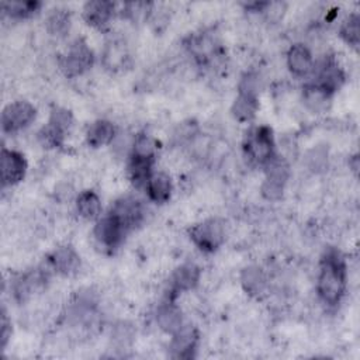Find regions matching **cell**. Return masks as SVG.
<instances>
[{
    "label": "cell",
    "mask_w": 360,
    "mask_h": 360,
    "mask_svg": "<svg viewBox=\"0 0 360 360\" xmlns=\"http://www.w3.org/2000/svg\"><path fill=\"white\" fill-rule=\"evenodd\" d=\"M70 24H72L70 13L65 7L52 8L45 18L46 31L56 38H63L69 32Z\"/></svg>",
    "instance_id": "484cf974"
},
{
    "label": "cell",
    "mask_w": 360,
    "mask_h": 360,
    "mask_svg": "<svg viewBox=\"0 0 360 360\" xmlns=\"http://www.w3.org/2000/svg\"><path fill=\"white\" fill-rule=\"evenodd\" d=\"M340 38L350 46L357 48L360 42V17L356 13H352L347 18L343 20L339 28Z\"/></svg>",
    "instance_id": "83f0119b"
},
{
    "label": "cell",
    "mask_w": 360,
    "mask_h": 360,
    "mask_svg": "<svg viewBox=\"0 0 360 360\" xmlns=\"http://www.w3.org/2000/svg\"><path fill=\"white\" fill-rule=\"evenodd\" d=\"M302 100H304V104L307 105L308 110H311L312 112H323L326 111L328 105H329V100H330V96L326 94L325 91H322L321 89H318L316 86L314 84H308L305 89H304V93H302Z\"/></svg>",
    "instance_id": "4316f807"
},
{
    "label": "cell",
    "mask_w": 360,
    "mask_h": 360,
    "mask_svg": "<svg viewBox=\"0 0 360 360\" xmlns=\"http://www.w3.org/2000/svg\"><path fill=\"white\" fill-rule=\"evenodd\" d=\"M201 277V270L197 264L194 263H184L181 266H179L172 277H170V283H169V300H174L180 292L184 291H190L193 290Z\"/></svg>",
    "instance_id": "8fae6325"
},
{
    "label": "cell",
    "mask_w": 360,
    "mask_h": 360,
    "mask_svg": "<svg viewBox=\"0 0 360 360\" xmlns=\"http://www.w3.org/2000/svg\"><path fill=\"white\" fill-rule=\"evenodd\" d=\"M153 11V4L146 1H131L124 3L121 14L131 20L132 22H143L150 18V14Z\"/></svg>",
    "instance_id": "f1b7e54d"
},
{
    "label": "cell",
    "mask_w": 360,
    "mask_h": 360,
    "mask_svg": "<svg viewBox=\"0 0 360 360\" xmlns=\"http://www.w3.org/2000/svg\"><path fill=\"white\" fill-rule=\"evenodd\" d=\"M346 263L339 252L330 249L321 259L316 278V292L323 304L333 307L342 301L346 292Z\"/></svg>",
    "instance_id": "6da1fadb"
},
{
    "label": "cell",
    "mask_w": 360,
    "mask_h": 360,
    "mask_svg": "<svg viewBox=\"0 0 360 360\" xmlns=\"http://www.w3.org/2000/svg\"><path fill=\"white\" fill-rule=\"evenodd\" d=\"M115 136V127L108 120H96L86 129V142L91 148H100L112 143Z\"/></svg>",
    "instance_id": "44dd1931"
},
{
    "label": "cell",
    "mask_w": 360,
    "mask_h": 360,
    "mask_svg": "<svg viewBox=\"0 0 360 360\" xmlns=\"http://www.w3.org/2000/svg\"><path fill=\"white\" fill-rule=\"evenodd\" d=\"M37 115L35 107L25 100L7 104L1 112V129L4 134H15L27 128Z\"/></svg>",
    "instance_id": "8992f818"
},
{
    "label": "cell",
    "mask_w": 360,
    "mask_h": 360,
    "mask_svg": "<svg viewBox=\"0 0 360 360\" xmlns=\"http://www.w3.org/2000/svg\"><path fill=\"white\" fill-rule=\"evenodd\" d=\"M186 48L198 65H208L219 56V46L215 37L210 32L193 34L186 41Z\"/></svg>",
    "instance_id": "30bf717a"
},
{
    "label": "cell",
    "mask_w": 360,
    "mask_h": 360,
    "mask_svg": "<svg viewBox=\"0 0 360 360\" xmlns=\"http://www.w3.org/2000/svg\"><path fill=\"white\" fill-rule=\"evenodd\" d=\"M0 172L3 187L18 184L27 173V160L22 153L3 148L0 155Z\"/></svg>",
    "instance_id": "9c48e42d"
},
{
    "label": "cell",
    "mask_w": 360,
    "mask_h": 360,
    "mask_svg": "<svg viewBox=\"0 0 360 360\" xmlns=\"http://www.w3.org/2000/svg\"><path fill=\"white\" fill-rule=\"evenodd\" d=\"M312 73L315 77L311 84L329 96L339 90L345 82V72L332 56H326L318 66H314Z\"/></svg>",
    "instance_id": "52a82bcc"
},
{
    "label": "cell",
    "mask_w": 360,
    "mask_h": 360,
    "mask_svg": "<svg viewBox=\"0 0 360 360\" xmlns=\"http://www.w3.org/2000/svg\"><path fill=\"white\" fill-rule=\"evenodd\" d=\"M349 166H350V169L353 170V173L357 174V170H359V156H357V155H354V156L349 160Z\"/></svg>",
    "instance_id": "e575fe53"
},
{
    "label": "cell",
    "mask_w": 360,
    "mask_h": 360,
    "mask_svg": "<svg viewBox=\"0 0 360 360\" xmlns=\"http://www.w3.org/2000/svg\"><path fill=\"white\" fill-rule=\"evenodd\" d=\"M94 62V55L84 39H75L59 59V68L66 77H77L86 73Z\"/></svg>",
    "instance_id": "3957f363"
},
{
    "label": "cell",
    "mask_w": 360,
    "mask_h": 360,
    "mask_svg": "<svg viewBox=\"0 0 360 360\" xmlns=\"http://www.w3.org/2000/svg\"><path fill=\"white\" fill-rule=\"evenodd\" d=\"M134 338V329L131 325L121 322L118 325H115L114 330H112V342L120 347H127L131 345Z\"/></svg>",
    "instance_id": "1f68e13d"
},
{
    "label": "cell",
    "mask_w": 360,
    "mask_h": 360,
    "mask_svg": "<svg viewBox=\"0 0 360 360\" xmlns=\"http://www.w3.org/2000/svg\"><path fill=\"white\" fill-rule=\"evenodd\" d=\"M0 339H1V347H4L8 342V338L11 336V321L8 319L6 311H1V322H0Z\"/></svg>",
    "instance_id": "836d02e7"
},
{
    "label": "cell",
    "mask_w": 360,
    "mask_h": 360,
    "mask_svg": "<svg viewBox=\"0 0 360 360\" xmlns=\"http://www.w3.org/2000/svg\"><path fill=\"white\" fill-rule=\"evenodd\" d=\"M48 274L44 270H34L17 277L13 283V295L18 302L30 300L35 292L45 287Z\"/></svg>",
    "instance_id": "5bb4252c"
},
{
    "label": "cell",
    "mask_w": 360,
    "mask_h": 360,
    "mask_svg": "<svg viewBox=\"0 0 360 360\" xmlns=\"http://www.w3.org/2000/svg\"><path fill=\"white\" fill-rule=\"evenodd\" d=\"M274 146L273 131L266 125L252 128L243 141V150L246 158L252 163L262 166H264L276 156Z\"/></svg>",
    "instance_id": "7a4b0ae2"
},
{
    "label": "cell",
    "mask_w": 360,
    "mask_h": 360,
    "mask_svg": "<svg viewBox=\"0 0 360 360\" xmlns=\"http://www.w3.org/2000/svg\"><path fill=\"white\" fill-rule=\"evenodd\" d=\"M240 285L246 294L255 298H260L267 291V277L263 269L256 264H249L240 271Z\"/></svg>",
    "instance_id": "ac0fdd59"
},
{
    "label": "cell",
    "mask_w": 360,
    "mask_h": 360,
    "mask_svg": "<svg viewBox=\"0 0 360 360\" xmlns=\"http://www.w3.org/2000/svg\"><path fill=\"white\" fill-rule=\"evenodd\" d=\"M307 162H308V166H309L311 170L319 172V170L325 169V166L328 163V155H326V152L323 149L316 148V149H312L308 153Z\"/></svg>",
    "instance_id": "d6a6232c"
},
{
    "label": "cell",
    "mask_w": 360,
    "mask_h": 360,
    "mask_svg": "<svg viewBox=\"0 0 360 360\" xmlns=\"http://www.w3.org/2000/svg\"><path fill=\"white\" fill-rule=\"evenodd\" d=\"M76 211L86 221H97L101 215V200L93 190H84L76 197Z\"/></svg>",
    "instance_id": "603a6c76"
},
{
    "label": "cell",
    "mask_w": 360,
    "mask_h": 360,
    "mask_svg": "<svg viewBox=\"0 0 360 360\" xmlns=\"http://www.w3.org/2000/svg\"><path fill=\"white\" fill-rule=\"evenodd\" d=\"M225 225L218 218H208L190 229L193 243L202 252H215L225 240Z\"/></svg>",
    "instance_id": "277c9868"
},
{
    "label": "cell",
    "mask_w": 360,
    "mask_h": 360,
    "mask_svg": "<svg viewBox=\"0 0 360 360\" xmlns=\"http://www.w3.org/2000/svg\"><path fill=\"white\" fill-rule=\"evenodd\" d=\"M156 323L163 332L169 335L176 333L183 326V315L180 308L174 304V300L167 298L158 307Z\"/></svg>",
    "instance_id": "d6986e66"
},
{
    "label": "cell",
    "mask_w": 360,
    "mask_h": 360,
    "mask_svg": "<svg viewBox=\"0 0 360 360\" xmlns=\"http://www.w3.org/2000/svg\"><path fill=\"white\" fill-rule=\"evenodd\" d=\"M108 212L112 214L128 231L139 225L143 218L142 204L131 195L117 200Z\"/></svg>",
    "instance_id": "7c38bea8"
},
{
    "label": "cell",
    "mask_w": 360,
    "mask_h": 360,
    "mask_svg": "<svg viewBox=\"0 0 360 360\" xmlns=\"http://www.w3.org/2000/svg\"><path fill=\"white\" fill-rule=\"evenodd\" d=\"M41 3L38 1H7L1 3L3 13L11 18H27L38 11Z\"/></svg>",
    "instance_id": "4dcf8cb0"
},
{
    "label": "cell",
    "mask_w": 360,
    "mask_h": 360,
    "mask_svg": "<svg viewBox=\"0 0 360 360\" xmlns=\"http://www.w3.org/2000/svg\"><path fill=\"white\" fill-rule=\"evenodd\" d=\"M128 229L112 215L107 214L97 219L94 226V238L96 240L107 249H115L121 245L127 235Z\"/></svg>",
    "instance_id": "ba28073f"
},
{
    "label": "cell",
    "mask_w": 360,
    "mask_h": 360,
    "mask_svg": "<svg viewBox=\"0 0 360 360\" xmlns=\"http://www.w3.org/2000/svg\"><path fill=\"white\" fill-rule=\"evenodd\" d=\"M257 110H259V96L257 94L238 91V96L231 108V112L236 121H239V122L252 121L255 118Z\"/></svg>",
    "instance_id": "7402d4cb"
},
{
    "label": "cell",
    "mask_w": 360,
    "mask_h": 360,
    "mask_svg": "<svg viewBox=\"0 0 360 360\" xmlns=\"http://www.w3.org/2000/svg\"><path fill=\"white\" fill-rule=\"evenodd\" d=\"M48 264L58 274L72 276L80 267V256L75 248L63 245L51 252L48 256Z\"/></svg>",
    "instance_id": "2e32d148"
},
{
    "label": "cell",
    "mask_w": 360,
    "mask_h": 360,
    "mask_svg": "<svg viewBox=\"0 0 360 360\" xmlns=\"http://www.w3.org/2000/svg\"><path fill=\"white\" fill-rule=\"evenodd\" d=\"M66 134V131L48 121L38 132V141L44 148H59L62 146Z\"/></svg>",
    "instance_id": "f546056e"
},
{
    "label": "cell",
    "mask_w": 360,
    "mask_h": 360,
    "mask_svg": "<svg viewBox=\"0 0 360 360\" xmlns=\"http://www.w3.org/2000/svg\"><path fill=\"white\" fill-rule=\"evenodd\" d=\"M198 333L197 329L191 325H184L172 335L170 350L172 356L176 359H190L197 347Z\"/></svg>",
    "instance_id": "e0dca14e"
},
{
    "label": "cell",
    "mask_w": 360,
    "mask_h": 360,
    "mask_svg": "<svg viewBox=\"0 0 360 360\" xmlns=\"http://www.w3.org/2000/svg\"><path fill=\"white\" fill-rule=\"evenodd\" d=\"M145 190L150 201L156 204H163L167 202L172 197L173 183L169 174H166L165 172H156L152 173L148 179Z\"/></svg>",
    "instance_id": "ffe728a7"
},
{
    "label": "cell",
    "mask_w": 360,
    "mask_h": 360,
    "mask_svg": "<svg viewBox=\"0 0 360 360\" xmlns=\"http://www.w3.org/2000/svg\"><path fill=\"white\" fill-rule=\"evenodd\" d=\"M266 176L260 187L262 195L269 201H277L283 197L287 180L290 177V167L285 159L274 156L266 165Z\"/></svg>",
    "instance_id": "5b68a950"
},
{
    "label": "cell",
    "mask_w": 360,
    "mask_h": 360,
    "mask_svg": "<svg viewBox=\"0 0 360 360\" xmlns=\"http://www.w3.org/2000/svg\"><path fill=\"white\" fill-rule=\"evenodd\" d=\"M128 49L122 39H111L105 44L103 51V63L110 70H118L125 66L128 60Z\"/></svg>",
    "instance_id": "cb8c5ba5"
},
{
    "label": "cell",
    "mask_w": 360,
    "mask_h": 360,
    "mask_svg": "<svg viewBox=\"0 0 360 360\" xmlns=\"http://www.w3.org/2000/svg\"><path fill=\"white\" fill-rule=\"evenodd\" d=\"M82 11H83V18L89 25L97 30H104L110 25L111 20L114 18L117 8L112 1L93 0V1H87L83 6Z\"/></svg>",
    "instance_id": "4fadbf2b"
},
{
    "label": "cell",
    "mask_w": 360,
    "mask_h": 360,
    "mask_svg": "<svg viewBox=\"0 0 360 360\" xmlns=\"http://www.w3.org/2000/svg\"><path fill=\"white\" fill-rule=\"evenodd\" d=\"M287 68L295 77H307L314 69V56L305 44H292L285 55Z\"/></svg>",
    "instance_id": "9a60e30c"
},
{
    "label": "cell",
    "mask_w": 360,
    "mask_h": 360,
    "mask_svg": "<svg viewBox=\"0 0 360 360\" xmlns=\"http://www.w3.org/2000/svg\"><path fill=\"white\" fill-rule=\"evenodd\" d=\"M156 152H158V142L150 134L138 132L136 135H134L129 158L155 162Z\"/></svg>",
    "instance_id": "d4e9b609"
}]
</instances>
